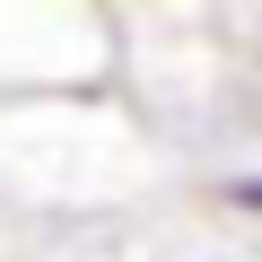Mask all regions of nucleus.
Instances as JSON below:
<instances>
[{
  "label": "nucleus",
  "instance_id": "1",
  "mask_svg": "<svg viewBox=\"0 0 262 262\" xmlns=\"http://www.w3.org/2000/svg\"><path fill=\"white\" fill-rule=\"evenodd\" d=\"M236 201H245V210H262V184H236Z\"/></svg>",
  "mask_w": 262,
  "mask_h": 262
}]
</instances>
